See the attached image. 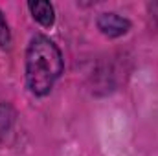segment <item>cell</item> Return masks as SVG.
Returning a JSON list of instances; mask_svg holds the SVG:
<instances>
[{"instance_id":"cell-1","label":"cell","mask_w":158,"mask_h":156,"mask_svg":"<svg viewBox=\"0 0 158 156\" xmlns=\"http://www.w3.org/2000/svg\"><path fill=\"white\" fill-rule=\"evenodd\" d=\"M63 74V55L57 44L44 35H35L26 51V81L35 96H46Z\"/></svg>"},{"instance_id":"cell-2","label":"cell","mask_w":158,"mask_h":156,"mask_svg":"<svg viewBox=\"0 0 158 156\" xmlns=\"http://www.w3.org/2000/svg\"><path fill=\"white\" fill-rule=\"evenodd\" d=\"M129 26H131L129 20L123 18V17H119V15H116V13H103L98 18V28L105 35H109V37H119V35H123L129 30Z\"/></svg>"},{"instance_id":"cell-3","label":"cell","mask_w":158,"mask_h":156,"mask_svg":"<svg viewBox=\"0 0 158 156\" xmlns=\"http://www.w3.org/2000/svg\"><path fill=\"white\" fill-rule=\"evenodd\" d=\"M30 11L33 13V18L40 22L42 26H52L53 20H55V15H53V6L50 2H30L28 4Z\"/></svg>"},{"instance_id":"cell-4","label":"cell","mask_w":158,"mask_h":156,"mask_svg":"<svg viewBox=\"0 0 158 156\" xmlns=\"http://www.w3.org/2000/svg\"><path fill=\"white\" fill-rule=\"evenodd\" d=\"M11 121H13V112L9 110V107L0 105V138H2V136H4V132L9 129Z\"/></svg>"},{"instance_id":"cell-5","label":"cell","mask_w":158,"mask_h":156,"mask_svg":"<svg viewBox=\"0 0 158 156\" xmlns=\"http://www.w3.org/2000/svg\"><path fill=\"white\" fill-rule=\"evenodd\" d=\"M9 30H7V24H6V20H4V17H2V13H0V46L2 48H9Z\"/></svg>"}]
</instances>
